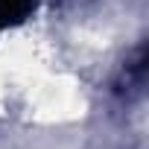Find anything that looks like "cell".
Returning <instances> with one entry per match:
<instances>
[{
	"label": "cell",
	"instance_id": "obj_1",
	"mask_svg": "<svg viewBox=\"0 0 149 149\" xmlns=\"http://www.w3.org/2000/svg\"><path fill=\"white\" fill-rule=\"evenodd\" d=\"M32 6V0H0V24H15L21 21Z\"/></svg>",
	"mask_w": 149,
	"mask_h": 149
}]
</instances>
